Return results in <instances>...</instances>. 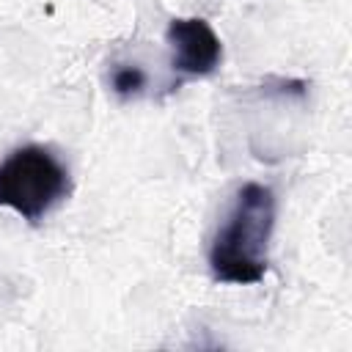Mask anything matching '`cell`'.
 Wrapping results in <instances>:
<instances>
[{"label":"cell","instance_id":"7a4b0ae2","mask_svg":"<svg viewBox=\"0 0 352 352\" xmlns=\"http://www.w3.org/2000/svg\"><path fill=\"white\" fill-rule=\"evenodd\" d=\"M69 192L66 165L44 146H22L0 165V206L38 223Z\"/></svg>","mask_w":352,"mask_h":352},{"label":"cell","instance_id":"6da1fadb","mask_svg":"<svg viewBox=\"0 0 352 352\" xmlns=\"http://www.w3.org/2000/svg\"><path fill=\"white\" fill-rule=\"evenodd\" d=\"M275 226V195L267 184L248 182L209 245V270L220 283L250 286L267 272V248Z\"/></svg>","mask_w":352,"mask_h":352},{"label":"cell","instance_id":"277c9868","mask_svg":"<svg viewBox=\"0 0 352 352\" xmlns=\"http://www.w3.org/2000/svg\"><path fill=\"white\" fill-rule=\"evenodd\" d=\"M110 85L121 99H132L146 88V72L140 66H129V63H118L110 74Z\"/></svg>","mask_w":352,"mask_h":352},{"label":"cell","instance_id":"3957f363","mask_svg":"<svg viewBox=\"0 0 352 352\" xmlns=\"http://www.w3.org/2000/svg\"><path fill=\"white\" fill-rule=\"evenodd\" d=\"M168 44L173 50L170 66L187 77H206L220 66L223 44L212 25L201 16H176L168 22Z\"/></svg>","mask_w":352,"mask_h":352}]
</instances>
